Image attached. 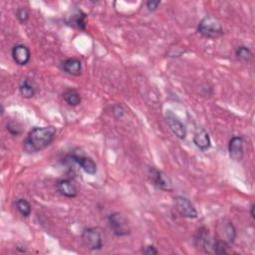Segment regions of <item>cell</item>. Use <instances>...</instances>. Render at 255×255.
Here are the masks:
<instances>
[{"label":"cell","mask_w":255,"mask_h":255,"mask_svg":"<svg viewBox=\"0 0 255 255\" xmlns=\"http://www.w3.org/2000/svg\"><path fill=\"white\" fill-rule=\"evenodd\" d=\"M56 128L53 126L35 127L25 137L23 149L28 153L39 152L47 148L55 139Z\"/></svg>","instance_id":"obj_1"},{"label":"cell","mask_w":255,"mask_h":255,"mask_svg":"<svg viewBox=\"0 0 255 255\" xmlns=\"http://www.w3.org/2000/svg\"><path fill=\"white\" fill-rule=\"evenodd\" d=\"M197 32L204 38L208 39L219 38L224 33L220 22L212 16H205L199 21L197 25Z\"/></svg>","instance_id":"obj_2"},{"label":"cell","mask_w":255,"mask_h":255,"mask_svg":"<svg viewBox=\"0 0 255 255\" xmlns=\"http://www.w3.org/2000/svg\"><path fill=\"white\" fill-rule=\"evenodd\" d=\"M109 226L114 233V235L118 237L126 236L129 234L130 228L127 218L120 212H113L108 217Z\"/></svg>","instance_id":"obj_3"},{"label":"cell","mask_w":255,"mask_h":255,"mask_svg":"<svg viewBox=\"0 0 255 255\" xmlns=\"http://www.w3.org/2000/svg\"><path fill=\"white\" fill-rule=\"evenodd\" d=\"M81 238L83 244L90 250H101L103 247V240L100 231L94 227L85 228L82 231Z\"/></svg>","instance_id":"obj_4"},{"label":"cell","mask_w":255,"mask_h":255,"mask_svg":"<svg viewBox=\"0 0 255 255\" xmlns=\"http://www.w3.org/2000/svg\"><path fill=\"white\" fill-rule=\"evenodd\" d=\"M148 175H149V178L152 181L153 185L156 188L163 190V191H171L172 190L171 179L163 171H161L155 167H149Z\"/></svg>","instance_id":"obj_5"},{"label":"cell","mask_w":255,"mask_h":255,"mask_svg":"<svg viewBox=\"0 0 255 255\" xmlns=\"http://www.w3.org/2000/svg\"><path fill=\"white\" fill-rule=\"evenodd\" d=\"M174 205L175 209L178 211V213L186 218H196L198 216L197 210L192 204V202L184 197V196H175L174 197Z\"/></svg>","instance_id":"obj_6"},{"label":"cell","mask_w":255,"mask_h":255,"mask_svg":"<svg viewBox=\"0 0 255 255\" xmlns=\"http://www.w3.org/2000/svg\"><path fill=\"white\" fill-rule=\"evenodd\" d=\"M165 118H166V123L169 127V129L172 131V133L176 137H178L180 139H184L186 137L187 130H186L185 126L179 120V118L176 115H174L171 111L166 112Z\"/></svg>","instance_id":"obj_7"},{"label":"cell","mask_w":255,"mask_h":255,"mask_svg":"<svg viewBox=\"0 0 255 255\" xmlns=\"http://www.w3.org/2000/svg\"><path fill=\"white\" fill-rule=\"evenodd\" d=\"M70 160H72L73 162L77 163L78 165L81 166V168L88 174L94 175L97 173V164L96 162L89 156L83 155V154H70L67 156Z\"/></svg>","instance_id":"obj_8"},{"label":"cell","mask_w":255,"mask_h":255,"mask_svg":"<svg viewBox=\"0 0 255 255\" xmlns=\"http://www.w3.org/2000/svg\"><path fill=\"white\" fill-rule=\"evenodd\" d=\"M58 192L68 198H74L78 195V186L73 178H63L56 184Z\"/></svg>","instance_id":"obj_9"},{"label":"cell","mask_w":255,"mask_h":255,"mask_svg":"<svg viewBox=\"0 0 255 255\" xmlns=\"http://www.w3.org/2000/svg\"><path fill=\"white\" fill-rule=\"evenodd\" d=\"M13 61L19 66H25L31 59L30 49L23 44H17L12 48L11 51Z\"/></svg>","instance_id":"obj_10"},{"label":"cell","mask_w":255,"mask_h":255,"mask_svg":"<svg viewBox=\"0 0 255 255\" xmlns=\"http://www.w3.org/2000/svg\"><path fill=\"white\" fill-rule=\"evenodd\" d=\"M229 156L234 161H240L244 156V140L241 136H233L228 144Z\"/></svg>","instance_id":"obj_11"},{"label":"cell","mask_w":255,"mask_h":255,"mask_svg":"<svg viewBox=\"0 0 255 255\" xmlns=\"http://www.w3.org/2000/svg\"><path fill=\"white\" fill-rule=\"evenodd\" d=\"M218 233L220 235V239L228 244L234 243L236 239V228L230 221H223V223H220Z\"/></svg>","instance_id":"obj_12"},{"label":"cell","mask_w":255,"mask_h":255,"mask_svg":"<svg viewBox=\"0 0 255 255\" xmlns=\"http://www.w3.org/2000/svg\"><path fill=\"white\" fill-rule=\"evenodd\" d=\"M193 143L202 151L207 150L211 145V140L208 132L202 128H198L193 134Z\"/></svg>","instance_id":"obj_13"},{"label":"cell","mask_w":255,"mask_h":255,"mask_svg":"<svg viewBox=\"0 0 255 255\" xmlns=\"http://www.w3.org/2000/svg\"><path fill=\"white\" fill-rule=\"evenodd\" d=\"M62 68L65 73L72 76H80L82 74V62L77 58L66 59L62 63Z\"/></svg>","instance_id":"obj_14"},{"label":"cell","mask_w":255,"mask_h":255,"mask_svg":"<svg viewBox=\"0 0 255 255\" xmlns=\"http://www.w3.org/2000/svg\"><path fill=\"white\" fill-rule=\"evenodd\" d=\"M19 92L23 98L31 99L32 97L35 96L37 92V87L35 82L30 78L23 79V81L20 83V86H19Z\"/></svg>","instance_id":"obj_15"},{"label":"cell","mask_w":255,"mask_h":255,"mask_svg":"<svg viewBox=\"0 0 255 255\" xmlns=\"http://www.w3.org/2000/svg\"><path fill=\"white\" fill-rule=\"evenodd\" d=\"M72 26L82 30V31H85L86 30V26H87V14L84 13L82 10H77L72 18H71V21L69 22Z\"/></svg>","instance_id":"obj_16"},{"label":"cell","mask_w":255,"mask_h":255,"mask_svg":"<svg viewBox=\"0 0 255 255\" xmlns=\"http://www.w3.org/2000/svg\"><path fill=\"white\" fill-rule=\"evenodd\" d=\"M63 98L65 100V102L72 107H76L78 105L81 104L82 102V97L80 95V93L75 90V89H69L67 90L64 94H63Z\"/></svg>","instance_id":"obj_17"},{"label":"cell","mask_w":255,"mask_h":255,"mask_svg":"<svg viewBox=\"0 0 255 255\" xmlns=\"http://www.w3.org/2000/svg\"><path fill=\"white\" fill-rule=\"evenodd\" d=\"M235 55L240 61L245 63H249L253 58L252 51L246 46H239L235 51Z\"/></svg>","instance_id":"obj_18"},{"label":"cell","mask_w":255,"mask_h":255,"mask_svg":"<svg viewBox=\"0 0 255 255\" xmlns=\"http://www.w3.org/2000/svg\"><path fill=\"white\" fill-rule=\"evenodd\" d=\"M15 206L23 217H28L31 214V211H32L31 204L26 199L24 198L17 199L15 202Z\"/></svg>","instance_id":"obj_19"},{"label":"cell","mask_w":255,"mask_h":255,"mask_svg":"<svg viewBox=\"0 0 255 255\" xmlns=\"http://www.w3.org/2000/svg\"><path fill=\"white\" fill-rule=\"evenodd\" d=\"M229 244L221 239H216L212 244V252L215 254H228Z\"/></svg>","instance_id":"obj_20"},{"label":"cell","mask_w":255,"mask_h":255,"mask_svg":"<svg viewBox=\"0 0 255 255\" xmlns=\"http://www.w3.org/2000/svg\"><path fill=\"white\" fill-rule=\"evenodd\" d=\"M29 11L26 7H20L16 11V17L21 24L27 23V21L29 20Z\"/></svg>","instance_id":"obj_21"},{"label":"cell","mask_w":255,"mask_h":255,"mask_svg":"<svg viewBox=\"0 0 255 255\" xmlns=\"http://www.w3.org/2000/svg\"><path fill=\"white\" fill-rule=\"evenodd\" d=\"M160 3L161 2L159 0H149L146 2V8L149 12H154L155 10H157Z\"/></svg>","instance_id":"obj_22"},{"label":"cell","mask_w":255,"mask_h":255,"mask_svg":"<svg viewBox=\"0 0 255 255\" xmlns=\"http://www.w3.org/2000/svg\"><path fill=\"white\" fill-rule=\"evenodd\" d=\"M113 115H114V117L116 118V119H122L123 117H124V115H125V111H124V109H123V107L122 106H120V105H117V106H114V108H113Z\"/></svg>","instance_id":"obj_23"},{"label":"cell","mask_w":255,"mask_h":255,"mask_svg":"<svg viewBox=\"0 0 255 255\" xmlns=\"http://www.w3.org/2000/svg\"><path fill=\"white\" fill-rule=\"evenodd\" d=\"M143 254H146V255H155L158 253V251L155 249L154 246L152 245H148V246H145L142 251H141Z\"/></svg>","instance_id":"obj_24"},{"label":"cell","mask_w":255,"mask_h":255,"mask_svg":"<svg viewBox=\"0 0 255 255\" xmlns=\"http://www.w3.org/2000/svg\"><path fill=\"white\" fill-rule=\"evenodd\" d=\"M250 216L254 218V204H251L250 206Z\"/></svg>","instance_id":"obj_25"}]
</instances>
